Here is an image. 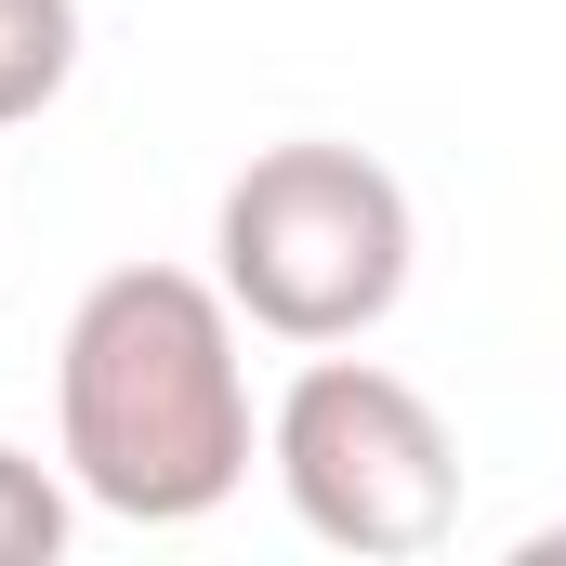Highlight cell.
Instances as JSON below:
<instances>
[{"mask_svg":"<svg viewBox=\"0 0 566 566\" xmlns=\"http://www.w3.org/2000/svg\"><path fill=\"white\" fill-rule=\"evenodd\" d=\"M53 554H66V488L27 448H0V566H53Z\"/></svg>","mask_w":566,"mask_h":566,"instance_id":"cell-5","label":"cell"},{"mask_svg":"<svg viewBox=\"0 0 566 566\" xmlns=\"http://www.w3.org/2000/svg\"><path fill=\"white\" fill-rule=\"evenodd\" d=\"M53 434L80 501L119 527H198L251 488V356L224 277L185 264H119L80 290L53 343Z\"/></svg>","mask_w":566,"mask_h":566,"instance_id":"cell-1","label":"cell"},{"mask_svg":"<svg viewBox=\"0 0 566 566\" xmlns=\"http://www.w3.org/2000/svg\"><path fill=\"white\" fill-rule=\"evenodd\" d=\"M211 251H224L211 277H224V303L251 329H277V343H369L396 316L422 238H409V185L382 158L303 133V145H264L224 185Z\"/></svg>","mask_w":566,"mask_h":566,"instance_id":"cell-2","label":"cell"},{"mask_svg":"<svg viewBox=\"0 0 566 566\" xmlns=\"http://www.w3.org/2000/svg\"><path fill=\"white\" fill-rule=\"evenodd\" d=\"M80 80V0H0V133Z\"/></svg>","mask_w":566,"mask_h":566,"instance_id":"cell-4","label":"cell"},{"mask_svg":"<svg viewBox=\"0 0 566 566\" xmlns=\"http://www.w3.org/2000/svg\"><path fill=\"white\" fill-rule=\"evenodd\" d=\"M264 461L329 554H434L461 527V448L434 396L396 382L382 356H316L264 422Z\"/></svg>","mask_w":566,"mask_h":566,"instance_id":"cell-3","label":"cell"}]
</instances>
